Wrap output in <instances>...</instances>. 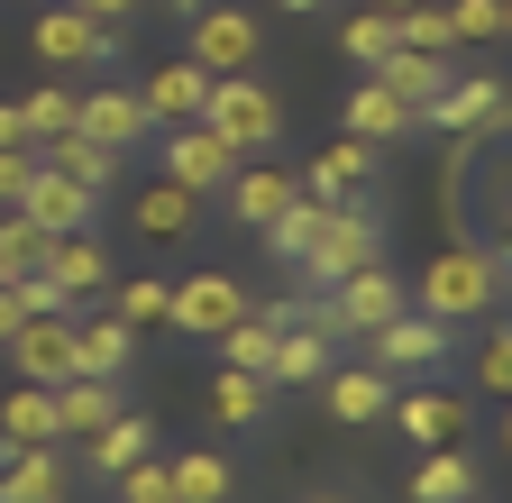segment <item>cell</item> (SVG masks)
Returning a JSON list of instances; mask_svg holds the SVG:
<instances>
[{"label": "cell", "instance_id": "cell-7", "mask_svg": "<svg viewBox=\"0 0 512 503\" xmlns=\"http://www.w3.org/2000/svg\"><path fill=\"white\" fill-rule=\"evenodd\" d=\"M421 129H448V138H494V129H512V83H494V74H448V92L421 110Z\"/></svg>", "mask_w": 512, "mask_h": 503}, {"label": "cell", "instance_id": "cell-13", "mask_svg": "<svg viewBox=\"0 0 512 503\" xmlns=\"http://www.w3.org/2000/svg\"><path fill=\"white\" fill-rule=\"evenodd\" d=\"M165 174L183 183V193H220V183L238 174V147H220L211 129H202V119H183V129H165Z\"/></svg>", "mask_w": 512, "mask_h": 503}, {"label": "cell", "instance_id": "cell-2", "mask_svg": "<svg viewBox=\"0 0 512 503\" xmlns=\"http://www.w3.org/2000/svg\"><path fill=\"white\" fill-rule=\"evenodd\" d=\"M202 129H211L220 147H238V156H275V147H284V92L256 83V65H247V74H211Z\"/></svg>", "mask_w": 512, "mask_h": 503}, {"label": "cell", "instance_id": "cell-10", "mask_svg": "<svg viewBox=\"0 0 512 503\" xmlns=\"http://www.w3.org/2000/svg\"><path fill=\"white\" fill-rule=\"evenodd\" d=\"M0 348H10L19 385H64V375H74V311H28Z\"/></svg>", "mask_w": 512, "mask_h": 503}, {"label": "cell", "instance_id": "cell-42", "mask_svg": "<svg viewBox=\"0 0 512 503\" xmlns=\"http://www.w3.org/2000/svg\"><path fill=\"white\" fill-rule=\"evenodd\" d=\"M19 110H28V138H55V129H74V92H64V83H46V92H28Z\"/></svg>", "mask_w": 512, "mask_h": 503}, {"label": "cell", "instance_id": "cell-54", "mask_svg": "<svg viewBox=\"0 0 512 503\" xmlns=\"http://www.w3.org/2000/svg\"><path fill=\"white\" fill-rule=\"evenodd\" d=\"M503 293H512V257H503Z\"/></svg>", "mask_w": 512, "mask_h": 503}, {"label": "cell", "instance_id": "cell-25", "mask_svg": "<svg viewBox=\"0 0 512 503\" xmlns=\"http://www.w3.org/2000/svg\"><path fill=\"white\" fill-rule=\"evenodd\" d=\"M46 275L74 293V302H83V293H110V247H101L92 229H55V238H46Z\"/></svg>", "mask_w": 512, "mask_h": 503}, {"label": "cell", "instance_id": "cell-16", "mask_svg": "<svg viewBox=\"0 0 512 503\" xmlns=\"http://www.w3.org/2000/svg\"><path fill=\"white\" fill-rule=\"evenodd\" d=\"M339 119H348V138H375V147H394V138H412V129H421V110H412L394 83H384V74H366V83L339 101Z\"/></svg>", "mask_w": 512, "mask_h": 503}, {"label": "cell", "instance_id": "cell-9", "mask_svg": "<svg viewBox=\"0 0 512 503\" xmlns=\"http://www.w3.org/2000/svg\"><path fill=\"white\" fill-rule=\"evenodd\" d=\"M384 421H394L412 449H458L467 421H476V403H467V394H448V385H412V394L384 403Z\"/></svg>", "mask_w": 512, "mask_h": 503}, {"label": "cell", "instance_id": "cell-31", "mask_svg": "<svg viewBox=\"0 0 512 503\" xmlns=\"http://www.w3.org/2000/svg\"><path fill=\"white\" fill-rule=\"evenodd\" d=\"M320 220H330V202L293 193V202H284L266 229H256V238H266V257H275V266H302V257H311V238H320Z\"/></svg>", "mask_w": 512, "mask_h": 503}, {"label": "cell", "instance_id": "cell-24", "mask_svg": "<svg viewBox=\"0 0 512 503\" xmlns=\"http://www.w3.org/2000/svg\"><path fill=\"white\" fill-rule=\"evenodd\" d=\"M55 412H64V449H74V439H92L101 421L128 412V394H119V375H64V385H55Z\"/></svg>", "mask_w": 512, "mask_h": 503}, {"label": "cell", "instance_id": "cell-17", "mask_svg": "<svg viewBox=\"0 0 512 503\" xmlns=\"http://www.w3.org/2000/svg\"><path fill=\"white\" fill-rule=\"evenodd\" d=\"M74 129L128 156V147H138V138L156 129V119H147V101H138V92H128V83H101V92H83V101H74Z\"/></svg>", "mask_w": 512, "mask_h": 503}, {"label": "cell", "instance_id": "cell-51", "mask_svg": "<svg viewBox=\"0 0 512 503\" xmlns=\"http://www.w3.org/2000/svg\"><path fill=\"white\" fill-rule=\"evenodd\" d=\"M366 10H384V19H394V10H412V0H366Z\"/></svg>", "mask_w": 512, "mask_h": 503}, {"label": "cell", "instance_id": "cell-27", "mask_svg": "<svg viewBox=\"0 0 512 503\" xmlns=\"http://www.w3.org/2000/svg\"><path fill=\"white\" fill-rule=\"evenodd\" d=\"M128 357H138V330H128L119 311L74 321V375H128Z\"/></svg>", "mask_w": 512, "mask_h": 503}, {"label": "cell", "instance_id": "cell-33", "mask_svg": "<svg viewBox=\"0 0 512 503\" xmlns=\"http://www.w3.org/2000/svg\"><path fill=\"white\" fill-rule=\"evenodd\" d=\"M165 467H174V503H229L238 494L229 449H192V458H165Z\"/></svg>", "mask_w": 512, "mask_h": 503}, {"label": "cell", "instance_id": "cell-39", "mask_svg": "<svg viewBox=\"0 0 512 503\" xmlns=\"http://www.w3.org/2000/svg\"><path fill=\"white\" fill-rule=\"evenodd\" d=\"M110 494H119V503H174V467L147 449V458H128V467L110 476Z\"/></svg>", "mask_w": 512, "mask_h": 503}, {"label": "cell", "instance_id": "cell-48", "mask_svg": "<svg viewBox=\"0 0 512 503\" xmlns=\"http://www.w3.org/2000/svg\"><path fill=\"white\" fill-rule=\"evenodd\" d=\"M320 10H339V0H284V19H320Z\"/></svg>", "mask_w": 512, "mask_h": 503}, {"label": "cell", "instance_id": "cell-41", "mask_svg": "<svg viewBox=\"0 0 512 503\" xmlns=\"http://www.w3.org/2000/svg\"><path fill=\"white\" fill-rule=\"evenodd\" d=\"M448 28H458V46H494L503 37V0H448Z\"/></svg>", "mask_w": 512, "mask_h": 503}, {"label": "cell", "instance_id": "cell-43", "mask_svg": "<svg viewBox=\"0 0 512 503\" xmlns=\"http://www.w3.org/2000/svg\"><path fill=\"white\" fill-rule=\"evenodd\" d=\"M28 174H37V147H0V211L28 193Z\"/></svg>", "mask_w": 512, "mask_h": 503}, {"label": "cell", "instance_id": "cell-4", "mask_svg": "<svg viewBox=\"0 0 512 503\" xmlns=\"http://www.w3.org/2000/svg\"><path fill=\"white\" fill-rule=\"evenodd\" d=\"M448 348H458V321H439V311H421V302H403L394 321L366 330V366H384V375H439Z\"/></svg>", "mask_w": 512, "mask_h": 503}, {"label": "cell", "instance_id": "cell-46", "mask_svg": "<svg viewBox=\"0 0 512 503\" xmlns=\"http://www.w3.org/2000/svg\"><path fill=\"white\" fill-rule=\"evenodd\" d=\"M0 147H37V138H28V110H19V101H0Z\"/></svg>", "mask_w": 512, "mask_h": 503}, {"label": "cell", "instance_id": "cell-6", "mask_svg": "<svg viewBox=\"0 0 512 503\" xmlns=\"http://www.w3.org/2000/svg\"><path fill=\"white\" fill-rule=\"evenodd\" d=\"M183 55L202 74H247L256 55H266V37H256V19L238 10V0H211L202 19H183Z\"/></svg>", "mask_w": 512, "mask_h": 503}, {"label": "cell", "instance_id": "cell-47", "mask_svg": "<svg viewBox=\"0 0 512 503\" xmlns=\"http://www.w3.org/2000/svg\"><path fill=\"white\" fill-rule=\"evenodd\" d=\"M19 321H28V311H19V293H10V284H0V339H10Z\"/></svg>", "mask_w": 512, "mask_h": 503}, {"label": "cell", "instance_id": "cell-23", "mask_svg": "<svg viewBox=\"0 0 512 503\" xmlns=\"http://www.w3.org/2000/svg\"><path fill=\"white\" fill-rule=\"evenodd\" d=\"M192 220H202V193H183L174 174H156L138 202H128V229L138 238H156V247H174V238H192Z\"/></svg>", "mask_w": 512, "mask_h": 503}, {"label": "cell", "instance_id": "cell-44", "mask_svg": "<svg viewBox=\"0 0 512 503\" xmlns=\"http://www.w3.org/2000/svg\"><path fill=\"white\" fill-rule=\"evenodd\" d=\"M494 257H512V165H503V202H494V229H485Z\"/></svg>", "mask_w": 512, "mask_h": 503}, {"label": "cell", "instance_id": "cell-52", "mask_svg": "<svg viewBox=\"0 0 512 503\" xmlns=\"http://www.w3.org/2000/svg\"><path fill=\"white\" fill-rule=\"evenodd\" d=\"M302 503H348V494H302Z\"/></svg>", "mask_w": 512, "mask_h": 503}, {"label": "cell", "instance_id": "cell-3", "mask_svg": "<svg viewBox=\"0 0 512 503\" xmlns=\"http://www.w3.org/2000/svg\"><path fill=\"white\" fill-rule=\"evenodd\" d=\"M384 257V220L366 211V202H330V220H320V238H311V257L293 266L311 293H330L339 275H357V266H375Z\"/></svg>", "mask_w": 512, "mask_h": 503}, {"label": "cell", "instance_id": "cell-5", "mask_svg": "<svg viewBox=\"0 0 512 503\" xmlns=\"http://www.w3.org/2000/svg\"><path fill=\"white\" fill-rule=\"evenodd\" d=\"M28 55H37V65H110V55H119V28L92 19V10H74V0H46L37 28H28Z\"/></svg>", "mask_w": 512, "mask_h": 503}, {"label": "cell", "instance_id": "cell-35", "mask_svg": "<svg viewBox=\"0 0 512 503\" xmlns=\"http://www.w3.org/2000/svg\"><path fill=\"white\" fill-rule=\"evenodd\" d=\"M339 55H348L357 74H375L384 55H394V19H384V10H348L339 19Z\"/></svg>", "mask_w": 512, "mask_h": 503}, {"label": "cell", "instance_id": "cell-53", "mask_svg": "<svg viewBox=\"0 0 512 503\" xmlns=\"http://www.w3.org/2000/svg\"><path fill=\"white\" fill-rule=\"evenodd\" d=\"M503 37H512V0H503Z\"/></svg>", "mask_w": 512, "mask_h": 503}, {"label": "cell", "instance_id": "cell-20", "mask_svg": "<svg viewBox=\"0 0 512 503\" xmlns=\"http://www.w3.org/2000/svg\"><path fill=\"white\" fill-rule=\"evenodd\" d=\"M330 302H339V321H348V339H366L375 321H394V311H403L412 293H403L394 275H384V257H375V266H357V275H339V284H330Z\"/></svg>", "mask_w": 512, "mask_h": 503}, {"label": "cell", "instance_id": "cell-1", "mask_svg": "<svg viewBox=\"0 0 512 503\" xmlns=\"http://www.w3.org/2000/svg\"><path fill=\"white\" fill-rule=\"evenodd\" d=\"M421 311H439V321H485V311L503 302V257L485 238H448L439 257L421 266Z\"/></svg>", "mask_w": 512, "mask_h": 503}, {"label": "cell", "instance_id": "cell-30", "mask_svg": "<svg viewBox=\"0 0 512 503\" xmlns=\"http://www.w3.org/2000/svg\"><path fill=\"white\" fill-rule=\"evenodd\" d=\"M403 494H412V503H467V494H476V458H467V439H458V449H421V467H412Z\"/></svg>", "mask_w": 512, "mask_h": 503}, {"label": "cell", "instance_id": "cell-38", "mask_svg": "<svg viewBox=\"0 0 512 503\" xmlns=\"http://www.w3.org/2000/svg\"><path fill=\"white\" fill-rule=\"evenodd\" d=\"M28 266H46V229L28 220V211H0V275H28Z\"/></svg>", "mask_w": 512, "mask_h": 503}, {"label": "cell", "instance_id": "cell-50", "mask_svg": "<svg viewBox=\"0 0 512 503\" xmlns=\"http://www.w3.org/2000/svg\"><path fill=\"white\" fill-rule=\"evenodd\" d=\"M503 458H512V394H503Z\"/></svg>", "mask_w": 512, "mask_h": 503}, {"label": "cell", "instance_id": "cell-55", "mask_svg": "<svg viewBox=\"0 0 512 503\" xmlns=\"http://www.w3.org/2000/svg\"><path fill=\"white\" fill-rule=\"evenodd\" d=\"M0 284H10V275H0Z\"/></svg>", "mask_w": 512, "mask_h": 503}, {"label": "cell", "instance_id": "cell-22", "mask_svg": "<svg viewBox=\"0 0 512 503\" xmlns=\"http://www.w3.org/2000/svg\"><path fill=\"white\" fill-rule=\"evenodd\" d=\"M147 119H156V129H183V119H202V101H211V74L202 65H192V55H174V65H156L147 74Z\"/></svg>", "mask_w": 512, "mask_h": 503}, {"label": "cell", "instance_id": "cell-49", "mask_svg": "<svg viewBox=\"0 0 512 503\" xmlns=\"http://www.w3.org/2000/svg\"><path fill=\"white\" fill-rule=\"evenodd\" d=\"M202 10H211V0H174V19H202Z\"/></svg>", "mask_w": 512, "mask_h": 503}, {"label": "cell", "instance_id": "cell-36", "mask_svg": "<svg viewBox=\"0 0 512 503\" xmlns=\"http://www.w3.org/2000/svg\"><path fill=\"white\" fill-rule=\"evenodd\" d=\"M394 46H412V55H458V28H448L439 0H412V10H394Z\"/></svg>", "mask_w": 512, "mask_h": 503}, {"label": "cell", "instance_id": "cell-18", "mask_svg": "<svg viewBox=\"0 0 512 503\" xmlns=\"http://www.w3.org/2000/svg\"><path fill=\"white\" fill-rule=\"evenodd\" d=\"M302 193V183L284 174V165H266V156H238V174L220 183V202H229V220H247V229H266L284 202Z\"/></svg>", "mask_w": 512, "mask_h": 503}, {"label": "cell", "instance_id": "cell-15", "mask_svg": "<svg viewBox=\"0 0 512 503\" xmlns=\"http://www.w3.org/2000/svg\"><path fill=\"white\" fill-rule=\"evenodd\" d=\"M330 366H339V339H330V330L284 321V330H275V357H266V385H275V394H302V385H320Z\"/></svg>", "mask_w": 512, "mask_h": 503}, {"label": "cell", "instance_id": "cell-28", "mask_svg": "<svg viewBox=\"0 0 512 503\" xmlns=\"http://www.w3.org/2000/svg\"><path fill=\"white\" fill-rule=\"evenodd\" d=\"M266 403H275L266 375H247V366H220L211 375V421L220 430H266Z\"/></svg>", "mask_w": 512, "mask_h": 503}, {"label": "cell", "instance_id": "cell-8", "mask_svg": "<svg viewBox=\"0 0 512 503\" xmlns=\"http://www.w3.org/2000/svg\"><path fill=\"white\" fill-rule=\"evenodd\" d=\"M238 311H247V284H238V275L192 266V275L174 284V302H165V330H183V339H220Z\"/></svg>", "mask_w": 512, "mask_h": 503}, {"label": "cell", "instance_id": "cell-45", "mask_svg": "<svg viewBox=\"0 0 512 503\" xmlns=\"http://www.w3.org/2000/svg\"><path fill=\"white\" fill-rule=\"evenodd\" d=\"M74 10H92V19H110V28H128V19L147 10V0H74Z\"/></svg>", "mask_w": 512, "mask_h": 503}, {"label": "cell", "instance_id": "cell-19", "mask_svg": "<svg viewBox=\"0 0 512 503\" xmlns=\"http://www.w3.org/2000/svg\"><path fill=\"white\" fill-rule=\"evenodd\" d=\"M74 449H83V476H92V485H110L128 458H147V449H156V412H138V403H128L119 421H101L92 439H74Z\"/></svg>", "mask_w": 512, "mask_h": 503}, {"label": "cell", "instance_id": "cell-34", "mask_svg": "<svg viewBox=\"0 0 512 503\" xmlns=\"http://www.w3.org/2000/svg\"><path fill=\"white\" fill-rule=\"evenodd\" d=\"M275 330H284L275 311H256V302H247V311H238V321H229L211 348H220V366H247V375H266V357H275Z\"/></svg>", "mask_w": 512, "mask_h": 503}, {"label": "cell", "instance_id": "cell-11", "mask_svg": "<svg viewBox=\"0 0 512 503\" xmlns=\"http://www.w3.org/2000/svg\"><path fill=\"white\" fill-rule=\"evenodd\" d=\"M10 211H28V220H37L46 238H55V229H92V220H101V193H92V183H74L64 165H46V156H37L28 193H19Z\"/></svg>", "mask_w": 512, "mask_h": 503}, {"label": "cell", "instance_id": "cell-40", "mask_svg": "<svg viewBox=\"0 0 512 503\" xmlns=\"http://www.w3.org/2000/svg\"><path fill=\"white\" fill-rule=\"evenodd\" d=\"M476 394H494V403L512 394V321L476 339Z\"/></svg>", "mask_w": 512, "mask_h": 503}, {"label": "cell", "instance_id": "cell-26", "mask_svg": "<svg viewBox=\"0 0 512 503\" xmlns=\"http://www.w3.org/2000/svg\"><path fill=\"white\" fill-rule=\"evenodd\" d=\"M37 439H64L55 385H10L0 394V449H37Z\"/></svg>", "mask_w": 512, "mask_h": 503}, {"label": "cell", "instance_id": "cell-32", "mask_svg": "<svg viewBox=\"0 0 512 503\" xmlns=\"http://www.w3.org/2000/svg\"><path fill=\"white\" fill-rule=\"evenodd\" d=\"M384 83H394L412 110H430L439 92H448V74H458V55H412V46H394V55H384V65H375Z\"/></svg>", "mask_w": 512, "mask_h": 503}, {"label": "cell", "instance_id": "cell-14", "mask_svg": "<svg viewBox=\"0 0 512 503\" xmlns=\"http://www.w3.org/2000/svg\"><path fill=\"white\" fill-rule=\"evenodd\" d=\"M375 174H384V147H375V138H339L330 156H311L302 193H311V202H366Z\"/></svg>", "mask_w": 512, "mask_h": 503}, {"label": "cell", "instance_id": "cell-21", "mask_svg": "<svg viewBox=\"0 0 512 503\" xmlns=\"http://www.w3.org/2000/svg\"><path fill=\"white\" fill-rule=\"evenodd\" d=\"M320 403H330V421L366 430V421H384V403H394V375L384 366H330L320 375Z\"/></svg>", "mask_w": 512, "mask_h": 503}, {"label": "cell", "instance_id": "cell-37", "mask_svg": "<svg viewBox=\"0 0 512 503\" xmlns=\"http://www.w3.org/2000/svg\"><path fill=\"white\" fill-rule=\"evenodd\" d=\"M165 302H174V284H165V275H128V284L110 293V311H119L128 330H165Z\"/></svg>", "mask_w": 512, "mask_h": 503}, {"label": "cell", "instance_id": "cell-12", "mask_svg": "<svg viewBox=\"0 0 512 503\" xmlns=\"http://www.w3.org/2000/svg\"><path fill=\"white\" fill-rule=\"evenodd\" d=\"M74 485V449L37 439V449H0V503H64Z\"/></svg>", "mask_w": 512, "mask_h": 503}, {"label": "cell", "instance_id": "cell-56", "mask_svg": "<svg viewBox=\"0 0 512 503\" xmlns=\"http://www.w3.org/2000/svg\"><path fill=\"white\" fill-rule=\"evenodd\" d=\"M467 503H476V494H467Z\"/></svg>", "mask_w": 512, "mask_h": 503}, {"label": "cell", "instance_id": "cell-29", "mask_svg": "<svg viewBox=\"0 0 512 503\" xmlns=\"http://www.w3.org/2000/svg\"><path fill=\"white\" fill-rule=\"evenodd\" d=\"M37 156H46V165H64L74 183H92V193H110V183H119V147H101V138H83V129L37 138Z\"/></svg>", "mask_w": 512, "mask_h": 503}]
</instances>
